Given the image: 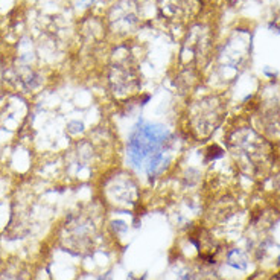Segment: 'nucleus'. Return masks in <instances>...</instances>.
Returning a JSON list of instances; mask_svg holds the SVG:
<instances>
[{
	"instance_id": "1a4fd4ad",
	"label": "nucleus",
	"mask_w": 280,
	"mask_h": 280,
	"mask_svg": "<svg viewBox=\"0 0 280 280\" xmlns=\"http://www.w3.org/2000/svg\"><path fill=\"white\" fill-rule=\"evenodd\" d=\"M276 264H277V267H280V256L276 259Z\"/></svg>"
},
{
	"instance_id": "7ed1b4c3",
	"label": "nucleus",
	"mask_w": 280,
	"mask_h": 280,
	"mask_svg": "<svg viewBox=\"0 0 280 280\" xmlns=\"http://www.w3.org/2000/svg\"><path fill=\"white\" fill-rule=\"evenodd\" d=\"M67 131L70 134H79V133L84 131V123L79 122V120H72V122L67 123Z\"/></svg>"
},
{
	"instance_id": "0eeeda50",
	"label": "nucleus",
	"mask_w": 280,
	"mask_h": 280,
	"mask_svg": "<svg viewBox=\"0 0 280 280\" xmlns=\"http://www.w3.org/2000/svg\"><path fill=\"white\" fill-rule=\"evenodd\" d=\"M98 280H113V273L112 271H105V273H102V274L98 277Z\"/></svg>"
},
{
	"instance_id": "39448f33",
	"label": "nucleus",
	"mask_w": 280,
	"mask_h": 280,
	"mask_svg": "<svg viewBox=\"0 0 280 280\" xmlns=\"http://www.w3.org/2000/svg\"><path fill=\"white\" fill-rule=\"evenodd\" d=\"M177 280H193V274H192L189 270H184V271H181V273L177 276Z\"/></svg>"
},
{
	"instance_id": "20e7f679",
	"label": "nucleus",
	"mask_w": 280,
	"mask_h": 280,
	"mask_svg": "<svg viewBox=\"0 0 280 280\" xmlns=\"http://www.w3.org/2000/svg\"><path fill=\"white\" fill-rule=\"evenodd\" d=\"M112 228L116 234H120V233H125L128 230V224L122 220H114V221H112Z\"/></svg>"
},
{
	"instance_id": "f03ea898",
	"label": "nucleus",
	"mask_w": 280,
	"mask_h": 280,
	"mask_svg": "<svg viewBox=\"0 0 280 280\" xmlns=\"http://www.w3.org/2000/svg\"><path fill=\"white\" fill-rule=\"evenodd\" d=\"M227 265L236 271H245L248 268V256L241 248L228 250L227 253Z\"/></svg>"
},
{
	"instance_id": "423d86ee",
	"label": "nucleus",
	"mask_w": 280,
	"mask_h": 280,
	"mask_svg": "<svg viewBox=\"0 0 280 280\" xmlns=\"http://www.w3.org/2000/svg\"><path fill=\"white\" fill-rule=\"evenodd\" d=\"M270 28H271V29H274L276 32H280V17L273 18V21L270 23Z\"/></svg>"
},
{
	"instance_id": "f257e3e1",
	"label": "nucleus",
	"mask_w": 280,
	"mask_h": 280,
	"mask_svg": "<svg viewBox=\"0 0 280 280\" xmlns=\"http://www.w3.org/2000/svg\"><path fill=\"white\" fill-rule=\"evenodd\" d=\"M170 142L172 136L166 126L139 119L131 128L126 140V157L130 165L137 170H143L146 160L160 151H166Z\"/></svg>"
},
{
	"instance_id": "6e6552de",
	"label": "nucleus",
	"mask_w": 280,
	"mask_h": 280,
	"mask_svg": "<svg viewBox=\"0 0 280 280\" xmlns=\"http://www.w3.org/2000/svg\"><path fill=\"white\" fill-rule=\"evenodd\" d=\"M93 2H95V0H78V5H79V6H84V8H89V6L93 5Z\"/></svg>"
}]
</instances>
